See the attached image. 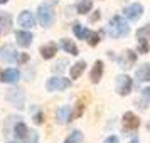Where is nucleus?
<instances>
[{"instance_id": "412c9836", "label": "nucleus", "mask_w": 150, "mask_h": 143, "mask_svg": "<svg viewBox=\"0 0 150 143\" xmlns=\"http://www.w3.org/2000/svg\"><path fill=\"white\" fill-rule=\"evenodd\" d=\"M91 8H93V0H79L76 4V10H78V14H81V15L91 12Z\"/></svg>"}, {"instance_id": "4be33fe9", "label": "nucleus", "mask_w": 150, "mask_h": 143, "mask_svg": "<svg viewBox=\"0 0 150 143\" xmlns=\"http://www.w3.org/2000/svg\"><path fill=\"white\" fill-rule=\"evenodd\" d=\"M61 47L64 49L66 52H69L71 56H78V54H79L78 46H76L73 41H69V39H62V41H61Z\"/></svg>"}, {"instance_id": "423d86ee", "label": "nucleus", "mask_w": 150, "mask_h": 143, "mask_svg": "<svg viewBox=\"0 0 150 143\" xmlns=\"http://www.w3.org/2000/svg\"><path fill=\"white\" fill-rule=\"evenodd\" d=\"M138 126H140L138 116H137L135 113H132V111H127V113L123 115V128L130 130V131H135V130H138Z\"/></svg>"}, {"instance_id": "2f4dec72", "label": "nucleus", "mask_w": 150, "mask_h": 143, "mask_svg": "<svg viewBox=\"0 0 150 143\" xmlns=\"http://www.w3.org/2000/svg\"><path fill=\"white\" fill-rule=\"evenodd\" d=\"M103 143H120V140H118V136L111 135V136H108V138H106Z\"/></svg>"}, {"instance_id": "b1692460", "label": "nucleus", "mask_w": 150, "mask_h": 143, "mask_svg": "<svg viewBox=\"0 0 150 143\" xmlns=\"http://www.w3.org/2000/svg\"><path fill=\"white\" fill-rule=\"evenodd\" d=\"M137 39H145V41H150V24L143 25L137 30Z\"/></svg>"}, {"instance_id": "f257e3e1", "label": "nucleus", "mask_w": 150, "mask_h": 143, "mask_svg": "<svg viewBox=\"0 0 150 143\" xmlns=\"http://www.w3.org/2000/svg\"><path fill=\"white\" fill-rule=\"evenodd\" d=\"M106 32H108L110 37H113V39H122V37L130 34V25L122 15H115V17L110 20L108 27H106Z\"/></svg>"}, {"instance_id": "c756f323", "label": "nucleus", "mask_w": 150, "mask_h": 143, "mask_svg": "<svg viewBox=\"0 0 150 143\" xmlns=\"http://www.w3.org/2000/svg\"><path fill=\"white\" fill-rule=\"evenodd\" d=\"M34 123H35V125H42V123H44V113H42V111L35 113V116H34Z\"/></svg>"}, {"instance_id": "72a5a7b5", "label": "nucleus", "mask_w": 150, "mask_h": 143, "mask_svg": "<svg viewBox=\"0 0 150 143\" xmlns=\"http://www.w3.org/2000/svg\"><path fill=\"white\" fill-rule=\"evenodd\" d=\"M142 96L145 98V99H149V101H150V88H145V89H143Z\"/></svg>"}, {"instance_id": "39448f33", "label": "nucleus", "mask_w": 150, "mask_h": 143, "mask_svg": "<svg viewBox=\"0 0 150 143\" xmlns=\"http://www.w3.org/2000/svg\"><path fill=\"white\" fill-rule=\"evenodd\" d=\"M123 15H125L128 20H138L143 15V5L142 4H132L128 7H125Z\"/></svg>"}, {"instance_id": "c9c22d12", "label": "nucleus", "mask_w": 150, "mask_h": 143, "mask_svg": "<svg viewBox=\"0 0 150 143\" xmlns=\"http://www.w3.org/2000/svg\"><path fill=\"white\" fill-rule=\"evenodd\" d=\"M8 0H0V4H7Z\"/></svg>"}, {"instance_id": "1a4fd4ad", "label": "nucleus", "mask_w": 150, "mask_h": 143, "mask_svg": "<svg viewBox=\"0 0 150 143\" xmlns=\"http://www.w3.org/2000/svg\"><path fill=\"white\" fill-rule=\"evenodd\" d=\"M103 71H105V64L103 61H96L93 69H91V73H89V81L93 82V84H98L100 79L103 77Z\"/></svg>"}, {"instance_id": "a211bd4d", "label": "nucleus", "mask_w": 150, "mask_h": 143, "mask_svg": "<svg viewBox=\"0 0 150 143\" xmlns=\"http://www.w3.org/2000/svg\"><path fill=\"white\" fill-rule=\"evenodd\" d=\"M69 115H71V108L69 106H61L56 113V121L59 125H64V123L69 121Z\"/></svg>"}, {"instance_id": "f8f14e48", "label": "nucleus", "mask_w": 150, "mask_h": 143, "mask_svg": "<svg viewBox=\"0 0 150 143\" xmlns=\"http://www.w3.org/2000/svg\"><path fill=\"white\" fill-rule=\"evenodd\" d=\"M39 52H41L42 59H52L56 56V52H57V44L56 42H47V44L41 46Z\"/></svg>"}, {"instance_id": "f03ea898", "label": "nucleus", "mask_w": 150, "mask_h": 143, "mask_svg": "<svg viewBox=\"0 0 150 143\" xmlns=\"http://www.w3.org/2000/svg\"><path fill=\"white\" fill-rule=\"evenodd\" d=\"M37 20H39V24L42 27H51L52 22H54V10H52V7L47 5V4L39 5V8H37Z\"/></svg>"}, {"instance_id": "e433bc0d", "label": "nucleus", "mask_w": 150, "mask_h": 143, "mask_svg": "<svg viewBox=\"0 0 150 143\" xmlns=\"http://www.w3.org/2000/svg\"><path fill=\"white\" fill-rule=\"evenodd\" d=\"M10 143H17V142H10Z\"/></svg>"}, {"instance_id": "4468645a", "label": "nucleus", "mask_w": 150, "mask_h": 143, "mask_svg": "<svg viewBox=\"0 0 150 143\" xmlns=\"http://www.w3.org/2000/svg\"><path fill=\"white\" fill-rule=\"evenodd\" d=\"M137 61V54L133 52V51H125V54H123V57L120 59V68L123 69H130L133 68V64H135Z\"/></svg>"}, {"instance_id": "a878e982", "label": "nucleus", "mask_w": 150, "mask_h": 143, "mask_svg": "<svg viewBox=\"0 0 150 143\" xmlns=\"http://www.w3.org/2000/svg\"><path fill=\"white\" fill-rule=\"evenodd\" d=\"M137 42H138V52H140V54H149V51H150L149 41H145V39H137Z\"/></svg>"}, {"instance_id": "393cba45", "label": "nucleus", "mask_w": 150, "mask_h": 143, "mask_svg": "<svg viewBox=\"0 0 150 143\" xmlns=\"http://www.w3.org/2000/svg\"><path fill=\"white\" fill-rule=\"evenodd\" d=\"M81 142H83V133L76 130V131H73V133L66 138V142L64 143H81Z\"/></svg>"}, {"instance_id": "7ed1b4c3", "label": "nucleus", "mask_w": 150, "mask_h": 143, "mask_svg": "<svg viewBox=\"0 0 150 143\" xmlns=\"http://www.w3.org/2000/svg\"><path fill=\"white\" fill-rule=\"evenodd\" d=\"M71 86V79H66V77H61V76H52L49 77L47 82H46V89L49 93H57V91H64Z\"/></svg>"}, {"instance_id": "473e14b6", "label": "nucleus", "mask_w": 150, "mask_h": 143, "mask_svg": "<svg viewBox=\"0 0 150 143\" xmlns=\"http://www.w3.org/2000/svg\"><path fill=\"white\" fill-rule=\"evenodd\" d=\"M100 17H101V14H100V10H96L95 14L89 17V22H96V20H100Z\"/></svg>"}, {"instance_id": "20e7f679", "label": "nucleus", "mask_w": 150, "mask_h": 143, "mask_svg": "<svg viewBox=\"0 0 150 143\" xmlns=\"http://www.w3.org/2000/svg\"><path fill=\"white\" fill-rule=\"evenodd\" d=\"M130 91H132V77L128 76H118L116 77V93L120 96H128Z\"/></svg>"}, {"instance_id": "bb28decb", "label": "nucleus", "mask_w": 150, "mask_h": 143, "mask_svg": "<svg viewBox=\"0 0 150 143\" xmlns=\"http://www.w3.org/2000/svg\"><path fill=\"white\" fill-rule=\"evenodd\" d=\"M86 41H88L89 46H93V47H95V46H98V44H100V41H101V39H100V34H98V32H91V35H89Z\"/></svg>"}, {"instance_id": "0eeeda50", "label": "nucleus", "mask_w": 150, "mask_h": 143, "mask_svg": "<svg viewBox=\"0 0 150 143\" xmlns=\"http://www.w3.org/2000/svg\"><path fill=\"white\" fill-rule=\"evenodd\" d=\"M7 99L14 106L17 108H24V99H25V96H24V91L22 89H10L7 93Z\"/></svg>"}, {"instance_id": "ddd939ff", "label": "nucleus", "mask_w": 150, "mask_h": 143, "mask_svg": "<svg viewBox=\"0 0 150 143\" xmlns=\"http://www.w3.org/2000/svg\"><path fill=\"white\" fill-rule=\"evenodd\" d=\"M15 56H17V52H15L14 46H4V47L0 49V61L4 62H15Z\"/></svg>"}, {"instance_id": "9b49d317", "label": "nucleus", "mask_w": 150, "mask_h": 143, "mask_svg": "<svg viewBox=\"0 0 150 143\" xmlns=\"http://www.w3.org/2000/svg\"><path fill=\"white\" fill-rule=\"evenodd\" d=\"M19 25H21V27H24V29H32L35 25L34 15L30 14L29 10L21 12V15H19Z\"/></svg>"}, {"instance_id": "dca6fc26", "label": "nucleus", "mask_w": 150, "mask_h": 143, "mask_svg": "<svg viewBox=\"0 0 150 143\" xmlns=\"http://www.w3.org/2000/svg\"><path fill=\"white\" fill-rule=\"evenodd\" d=\"M12 27V17L8 12H0V32L7 34Z\"/></svg>"}, {"instance_id": "f704fd0d", "label": "nucleus", "mask_w": 150, "mask_h": 143, "mask_svg": "<svg viewBox=\"0 0 150 143\" xmlns=\"http://www.w3.org/2000/svg\"><path fill=\"white\" fill-rule=\"evenodd\" d=\"M130 143H140V142H138V138H133V140H132Z\"/></svg>"}, {"instance_id": "cd10ccee", "label": "nucleus", "mask_w": 150, "mask_h": 143, "mask_svg": "<svg viewBox=\"0 0 150 143\" xmlns=\"http://www.w3.org/2000/svg\"><path fill=\"white\" fill-rule=\"evenodd\" d=\"M29 61V54H25V52H17V56H15V62L17 64H24V62Z\"/></svg>"}, {"instance_id": "7c9ffc66", "label": "nucleus", "mask_w": 150, "mask_h": 143, "mask_svg": "<svg viewBox=\"0 0 150 143\" xmlns=\"http://www.w3.org/2000/svg\"><path fill=\"white\" fill-rule=\"evenodd\" d=\"M39 142V135L37 131H30V138H29V143H37Z\"/></svg>"}, {"instance_id": "6ab92c4d", "label": "nucleus", "mask_w": 150, "mask_h": 143, "mask_svg": "<svg viewBox=\"0 0 150 143\" xmlns=\"http://www.w3.org/2000/svg\"><path fill=\"white\" fill-rule=\"evenodd\" d=\"M73 32H74V35L78 37V39H81V41H86L89 35H91V32H93V30H89V29L83 27L81 24H74V25H73Z\"/></svg>"}, {"instance_id": "f3484780", "label": "nucleus", "mask_w": 150, "mask_h": 143, "mask_svg": "<svg viewBox=\"0 0 150 143\" xmlns=\"http://www.w3.org/2000/svg\"><path fill=\"white\" fill-rule=\"evenodd\" d=\"M84 69H86V61H78L76 64H73L71 69H69V76H71V79H78V77L84 73Z\"/></svg>"}, {"instance_id": "9d476101", "label": "nucleus", "mask_w": 150, "mask_h": 143, "mask_svg": "<svg viewBox=\"0 0 150 143\" xmlns=\"http://www.w3.org/2000/svg\"><path fill=\"white\" fill-rule=\"evenodd\" d=\"M15 41L21 47H29L34 41V35L27 30H19V32H15Z\"/></svg>"}, {"instance_id": "5701e85b", "label": "nucleus", "mask_w": 150, "mask_h": 143, "mask_svg": "<svg viewBox=\"0 0 150 143\" xmlns=\"http://www.w3.org/2000/svg\"><path fill=\"white\" fill-rule=\"evenodd\" d=\"M83 111H84V103H83V99H81V101L76 103L74 111H71V115H69V121H73L74 118H79V116L83 115Z\"/></svg>"}, {"instance_id": "2eb2a0df", "label": "nucleus", "mask_w": 150, "mask_h": 143, "mask_svg": "<svg viewBox=\"0 0 150 143\" xmlns=\"http://www.w3.org/2000/svg\"><path fill=\"white\" fill-rule=\"evenodd\" d=\"M135 77H137V81H140V82L150 81V62H145V64H142L140 68L137 69Z\"/></svg>"}, {"instance_id": "aec40b11", "label": "nucleus", "mask_w": 150, "mask_h": 143, "mask_svg": "<svg viewBox=\"0 0 150 143\" xmlns=\"http://www.w3.org/2000/svg\"><path fill=\"white\" fill-rule=\"evenodd\" d=\"M14 135L15 138H19V140H25L29 136V128H27V125L25 123H17L14 126Z\"/></svg>"}, {"instance_id": "c85d7f7f", "label": "nucleus", "mask_w": 150, "mask_h": 143, "mask_svg": "<svg viewBox=\"0 0 150 143\" xmlns=\"http://www.w3.org/2000/svg\"><path fill=\"white\" fill-rule=\"evenodd\" d=\"M66 64H68V61H66V59H61V61L57 62V64H56L54 68H52V71H54V73H62V71H64V66H66Z\"/></svg>"}, {"instance_id": "6e6552de", "label": "nucleus", "mask_w": 150, "mask_h": 143, "mask_svg": "<svg viewBox=\"0 0 150 143\" xmlns=\"http://www.w3.org/2000/svg\"><path fill=\"white\" fill-rule=\"evenodd\" d=\"M21 79L19 69H4L0 71V82H17Z\"/></svg>"}]
</instances>
